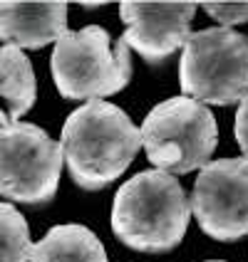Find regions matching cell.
I'll list each match as a JSON object with an SVG mask.
<instances>
[{"mask_svg":"<svg viewBox=\"0 0 248 262\" xmlns=\"http://www.w3.org/2000/svg\"><path fill=\"white\" fill-rule=\"evenodd\" d=\"M142 146L139 129L119 106L102 99L82 104L62 126V161L72 181L85 190H100L131 166Z\"/></svg>","mask_w":248,"mask_h":262,"instance_id":"obj_1","label":"cell"},{"mask_svg":"<svg viewBox=\"0 0 248 262\" xmlns=\"http://www.w3.org/2000/svg\"><path fill=\"white\" fill-rule=\"evenodd\" d=\"M189 198L164 171H142L124 181L112 205V230L139 252H166L176 248L189 228Z\"/></svg>","mask_w":248,"mask_h":262,"instance_id":"obj_2","label":"cell"},{"mask_svg":"<svg viewBox=\"0 0 248 262\" xmlns=\"http://www.w3.org/2000/svg\"><path fill=\"white\" fill-rule=\"evenodd\" d=\"M52 79L65 99H102L117 94L131 79L129 47L119 37L112 45L109 32L89 25L65 32L52 50Z\"/></svg>","mask_w":248,"mask_h":262,"instance_id":"obj_3","label":"cell"},{"mask_svg":"<svg viewBox=\"0 0 248 262\" xmlns=\"http://www.w3.org/2000/svg\"><path fill=\"white\" fill-rule=\"evenodd\" d=\"M139 139L157 171L174 176L204 168L216 148L219 129L208 106L181 94L146 114Z\"/></svg>","mask_w":248,"mask_h":262,"instance_id":"obj_4","label":"cell"},{"mask_svg":"<svg viewBox=\"0 0 248 262\" xmlns=\"http://www.w3.org/2000/svg\"><path fill=\"white\" fill-rule=\"evenodd\" d=\"M184 97L208 104H234L248 94V37L226 28L191 32L179 64Z\"/></svg>","mask_w":248,"mask_h":262,"instance_id":"obj_5","label":"cell"},{"mask_svg":"<svg viewBox=\"0 0 248 262\" xmlns=\"http://www.w3.org/2000/svg\"><path fill=\"white\" fill-rule=\"evenodd\" d=\"M62 148L35 124L0 126V195L20 203L55 198L62 173Z\"/></svg>","mask_w":248,"mask_h":262,"instance_id":"obj_6","label":"cell"},{"mask_svg":"<svg viewBox=\"0 0 248 262\" xmlns=\"http://www.w3.org/2000/svg\"><path fill=\"white\" fill-rule=\"evenodd\" d=\"M189 208L214 240L248 235V159L208 161L194 183Z\"/></svg>","mask_w":248,"mask_h":262,"instance_id":"obj_7","label":"cell"},{"mask_svg":"<svg viewBox=\"0 0 248 262\" xmlns=\"http://www.w3.org/2000/svg\"><path fill=\"white\" fill-rule=\"evenodd\" d=\"M194 3H122L119 15L127 25L122 42L146 62H161L191 35Z\"/></svg>","mask_w":248,"mask_h":262,"instance_id":"obj_8","label":"cell"},{"mask_svg":"<svg viewBox=\"0 0 248 262\" xmlns=\"http://www.w3.org/2000/svg\"><path fill=\"white\" fill-rule=\"evenodd\" d=\"M67 32L65 3H0V40L10 47L40 50Z\"/></svg>","mask_w":248,"mask_h":262,"instance_id":"obj_9","label":"cell"},{"mask_svg":"<svg viewBox=\"0 0 248 262\" xmlns=\"http://www.w3.org/2000/svg\"><path fill=\"white\" fill-rule=\"evenodd\" d=\"M37 97L32 64L17 47H0V126H10L28 114Z\"/></svg>","mask_w":248,"mask_h":262,"instance_id":"obj_10","label":"cell"},{"mask_svg":"<svg viewBox=\"0 0 248 262\" xmlns=\"http://www.w3.org/2000/svg\"><path fill=\"white\" fill-rule=\"evenodd\" d=\"M28 262H109L100 237L85 225H55L37 245Z\"/></svg>","mask_w":248,"mask_h":262,"instance_id":"obj_11","label":"cell"},{"mask_svg":"<svg viewBox=\"0 0 248 262\" xmlns=\"http://www.w3.org/2000/svg\"><path fill=\"white\" fill-rule=\"evenodd\" d=\"M30 228L20 210L0 201V262H28L30 260Z\"/></svg>","mask_w":248,"mask_h":262,"instance_id":"obj_12","label":"cell"},{"mask_svg":"<svg viewBox=\"0 0 248 262\" xmlns=\"http://www.w3.org/2000/svg\"><path fill=\"white\" fill-rule=\"evenodd\" d=\"M201 8L226 30L248 23V3H204Z\"/></svg>","mask_w":248,"mask_h":262,"instance_id":"obj_13","label":"cell"},{"mask_svg":"<svg viewBox=\"0 0 248 262\" xmlns=\"http://www.w3.org/2000/svg\"><path fill=\"white\" fill-rule=\"evenodd\" d=\"M234 134H236V141H238V146H241V151L246 154V159H248V94L241 99V104H238Z\"/></svg>","mask_w":248,"mask_h":262,"instance_id":"obj_14","label":"cell"},{"mask_svg":"<svg viewBox=\"0 0 248 262\" xmlns=\"http://www.w3.org/2000/svg\"><path fill=\"white\" fill-rule=\"evenodd\" d=\"M208 262H221V260H208Z\"/></svg>","mask_w":248,"mask_h":262,"instance_id":"obj_15","label":"cell"}]
</instances>
